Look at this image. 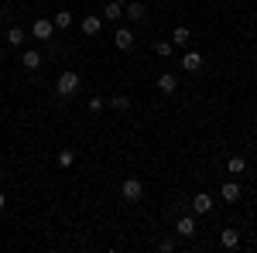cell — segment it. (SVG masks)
Here are the masks:
<instances>
[{
	"label": "cell",
	"mask_w": 257,
	"mask_h": 253,
	"mask_svg": "<svg viewBox=\"0 0 257 253\" xmlns=\"http://www.w3.org/2000/svg\"><path fill=\"white\" fill-rule=\"evenodd\" d=\"M55 93H59L62 99H72L79 93V76H76V72H62L59 82H55Z\"/></svg>",
	"instance_id": "1"
},
{
	"label": "cell",
	"mask_w": 257,
	"mask_h": 253,
	"mask_svg": "<svg viewBox=\"0 0 257 253\" xmlns=\"http://www.w3.org/2000/svg\"><path fill=\"white\" fill-rule=\"evenodd\" d=\"M52 35H55V24L48 18H38L35 24H31V38H38V41H52Z\"/></svg>",
	"instance_id": "2"
},
{
	"label": "cell",
	"mask_w": 257,
	"mask_h": 253,
	"mask_svg": "<svg viewBox=\"0 0 257 253\" xmlns=\"http://www.w3.org/2000/svg\"><path fill=\"white\" fill-rule=\"evenodd\" d=\"M120 192H123V198H127V202H138L141 195H144V185H141L138 178H127V181H123V188H120Z\"/></svg>",
	"instance_id": "3"
},
{
	"label": "cell",
	"mask_w": 257,
	"mask_h": 253,
	"mask_svg": "<svg viewBox=\"0 0 257 253\" xmlns=\"http://www.w3.org/2000/svg\"><path fill=\"white\" fill-rule=\"evenodd\" d=\"M209 209H213V195H206V192H196V195H192V212L206 215Z\"/></svg>",
	"instance_id": "4"
},
{
	"label": "cell",
	"mask_w": 257,
	"mask_h": 253,
	"mask_svg": "<svg viewBox=\"0 0 257 253\" xmlns=\"http://www.w3.org/2000/svg\"><path fill=\"white\" fill-rule=\"evenodd\" d=\"M196 229H199V226H196V219H192V215H182V219L175 222V233L178 236H196Z\"/></svg>",
	"instance_id": "5"
},
{
	"label": "cell",
	"mask_w": 257,
	"mask_h": 253,
	"mask_svg": "<svg viewBox=\"0 0 257 253\" xmlns=\"http://www.w3.org/2000/svg\"><path fill=\"white\" fill-rule=\"evenodd\" d=\"M219 243H223V250H237L240 246V233L237 229H219Z\"/></svg>",
	"instance_id": "6"
},
{
	"label": "cell",
	"mask_w": 257,
	"mask_h": 253,
	"mask_svg": "<svg viewBox=\"0 0 257 253\" xmlns=\"http://www.w3.org/2000/svg\"><path fill=\"white\" fill-rule=\"evenodd\" d=\"M113 45L123 48V52H127V48H134V31H131V28H120L117 35H113Z\"/></svg>",
	"instance_id": "7"
},
{
	"label": "cell",
	"mask_w": 257,
	"mask_h": 253,
	"mask_svg": "<svg viewBox=\"0 0 257 253\" xmlns=\"http://www.w3.org/2000/svg\"><path fill=\"white\" fill-rule=\"evenodd\" d=\"M240 195H243V188H240L237 181H226V185L219 188V198H223V202H237Z\"/></svg>",
	"instance_id": "8"
},
{
	"label": "cell",
	"mask_w": 257,
	"mask_h": 253,
	"mask_svg": "<svg viewBox=\"0 0 257 253\" xmlns=\"http://www.w3.org/2000/svg\"><path fill=\"white\" fill-rule=\"evenodd\" d=\"M158 89L165 93V96H168V93H175V89H178V79L172 76V72H161V76H158Z\"/></svg>",
	"instance_id": "9"
},
{
	"label": "cell",
	"mask_w": 257,
	"mask_h": 253,
	"mask_svg": "<svg viewBox=\"0 0 257 253\" xmlns=\"http://www.w3.org/2000/svg\"><path fill=\"white\" fill-rule=\"evenodd\" d=\"M123 14H127L131 21H144V14H148V11H144V4H138V0H127Z\"/></svg>",
	"instance_id": "10"
},
{
	"label": "cell",
	"mask_w": 257,
	"mask_h": 253,
	"mask_svg": "<svg viewBox=\"0 0 257 253\" xmlns=\"http://www.w3.org/2000/svg\"><path fill=\"white\" fill-rule=\"evenodd\" d=\"M182 69H185V72H199V69H202V55H199V52H189V55L182 59Z\"/></svg>",
	"instance_id": "11"
},
{
	"label": "cell",
	"mask_w": 257,
	"mask_h": 253,
	"mask_svg": "<svg viewBox=\"0 0 257 253\" xmlns=\"http://www.w3.org/2000/svg\"><path fill=\"white\" fill-rule=\"evenodd\" d=\"M99 28H103V21H99V18H93V14H89V18H82V35H89V38H93V35H99Z\"/></svg>",
	"instance_id": "12"
},
{
	"label": "cell",
	"mask_w": 257,
	"mask_h": 253,
	"mask_svg": "<svg viewBox=\"0 0 257 253\" xmlns=\"http://www.w3.org/2000/svg\"><path fill=\"white\" fill-rule=\"evenodd\" d=\"M189 41H192V31L185 24H178L175 31H172V45H189Z\"/></svg>",
	"instance_id": "13"
},
{
	"label": "cell",
	"mask_w": 257,
	"mask_h": 253,
	"mask_svg": "<svg viewBox=\"0 0 257 253\" xmlns=\"http://www.w3.org/2000/svg\"><path fill=\"white\" fill-rule=\"evenodd\" d=\"M120 14H123V4H117V0H110V4H106V11H103V18L110 21V24L120 21Z\"/></svg>",
	"instance_id": "14"
},
{
	"label": "cell",
	"mask_w": 257,
	"mask_h": 253,
	"mask_svg": "<svg viewBox=\"0 0 257 253\" xmlns=\"http://www.w3.org/2000/svg\"><path fill=\"white\" fill-rule=\"evenodd\" d=\"M24 38H28V35H24V28H11V31H7V45H11V48H21Z\"/></svg>",
	"instance_id": "15"
},
{
	"label": "cell",
	"mask_w": 257,
	"mask_h": 253,
	"mask_svg": "<svg viewBox=\"0 0 257 253\" xmlns=\"http://www.w3.org/2000/svg\"><path fill=\"white\" fill-rule=\"evenodd\" d=\"M21 65H28V69H41V52L28 48V52H24V59H21Z\"/></svg>",
	"instance_id": "16"
},
{
	"label": "cell",
	"mask_w": 257,
	"mask_h": 253,
	"mask_svg": "<svg viewBox=\"0 0 257 253\" xmlns=\"http://www.w3.org/2000/svg\"><path fill=\"white\" fill-rule=\"evenodd\" d=\"M226 171H230V175H243V171H247V161L233 154L230 161H226Z\"/></svg>",
	"instance_id": "17"
},
{
	"label": "cell",
	"mask_w": 257,
	"mask_h": 253,
	"mask_svg": "<svg viewBox=\"0 0 257 253\" xmlns=\"http://www.w3.org/2000/svg\"><path fill=\"white\" fill-rule=\"evenodd\" d=\"M59 31H65V28H72V14L69 11H55V21H52Z\"/></svg>",
	"instance_id": "18"
},
{
	"label": "cell",
	"mask_w": 257,
	"mask_h": 253,
	"mask_svg": "<svg viewBox=\"0 0 257 253\" xmlns=\"http://www.w3.org/2000/svg\"><path fill=\"white\" fill-rule=\"evenodd\" d=\"M72 161H76L72 151H59V168H72Z\"/></svg>",
	"instance_id": "19"
},
{
	"label": "cell",
	"mask_w": 257,
	"mask_h": 253,
	"mask_svg": "<svg viewBox=\"0 0 257 253\" xmlns=\"http://www.w3.org/2000/svg\"><path fill=\"white\" fill-rule=\"evenodd\" d=\"M155 52H158L161 59H168L172 55V41H155Z\"/></svg>",
	"instance_id": "20"
},
{
	"label": "cell",
	"mask_w": 257,
	"mask_h": 253,
	"mask_svg": "<svg viewBox=\"0 0 257 253\" xmlns=\"http://www.w3.org/2000/svg\"><path fill=\"white\" fill-rule=\"evenodd\" d=\"M110 106H113V110H127L131 99H127V96H113V99H110Z\"/></svg>",
	"instance_id": "21"
},
{
	"label": "cell",
	"mask_w": 257,
	"mask_h": 253,
	"mask_svg": "<svg viewBox=\"0 0 257 253\" xmlns=\"http://www.w3.org/2000/svg\"><path fill=\"white\" fill-rule=\"evenodd\" d=\"M103 106H106V103H103V99H99V96H93V99H89V110H93V113H99Z\"/></svg>",
	"instance_id": "22"
},
{
	"label": "cell",
	"mask_w": 257,
	"mask_h": 253,
	"mask_svg": "<svg viewBox=\"0 0 257 253\" xmlns=\"http://www.w3.org/2000/svg\"><path fill=\"white\" fill-rule=\"evenodd\" d=\"M175 250V239H161V253H172Z\"/></svg>",
	"instance_id": "23"
},
{
	"label": "cell",
	"mask_w": 257,
	"mask_h": 253,
	"mask_svg": "<svg viewBox=\"0 0 257 253\" xmlns=\"http://www.w3.org/2000/svg\"><path fill=\"white\" fill-rule=\"evenodd\" d=\"M4 202H7V198H4V192H0V209H4Z\"/></svg>",
	"instance_id": "24"
},
{
	"label": "cell",
	"mask_w": 257,
	"mask_h": 253,
	"mask_svg": "<svg viewBox=\"0 0 257 253\" xmlns=\"http://www.w3.org/2000/svg\"><path fill=\"white\" fill-rule=\"evenodd\" d=\"M0 18H4V7H0Z\"/></svg>",
	"instance_id": "25"
},
{
	"label": "cell",
	"mask_w": 257,
	"mask_h": 253,
	"mask_svg": "<svg viewBox=\"0 0 257 253\" xmlns=\"http://www.w3.org/2000/svg\"><path fill=\"white\" fill-rule=\"evenodd\" d=\"M117 4H127V0H117Z\"/></svg>",
	"instance_id": "26"
}]
</instances>
